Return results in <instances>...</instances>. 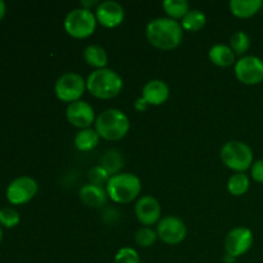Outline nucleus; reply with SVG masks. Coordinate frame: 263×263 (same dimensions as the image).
<instances>
[{"label": "nucleus", "mask_w": 263, "mask_h": 263, "mask_svg": "<svg viewBox=\"0 0 263 263\" xmlns=\"http://www.w3.org/2000/svg\"><path fill=\"white\" fill-rule=\"evenodd\" d=\"M134 107H135V109L138 110V112H144V110L148 109L149 104L146 103V100L144 99L143 97H140L135 100V103H134Z\"/></svg>", "instance_id": "obj_31"}, {"label": "nucleus", "mask_w": 263, "mask_h": 263, "mask_svg": "<svg viewBox=\"0 0 263 263\" xmlns=\"http://www.w3.org/2000/svg\"><path fill=\"white\" fill-rule=\"evenodd\" d=\"M162 7L168 18L175 21H181L190 10L189 3L186 0H164L162 3Z\"/></svg>", "instance_id": "obj_23"}, {"label": "nucleus", "mask_w": 263, "mask_h": 263, "mask_svg": "<svg viewBox=\"0 0 263 263\" xmlns=\"http://www.w3.org/2000/svg\"><path fill=\"white\" fill-rule=\"evenodd\" d=\"M235 76L244 85H258L263 81V59L256 55L241 57L235 63Z\"/></svg>", "instance_id": "obj_8"}, {"label": "nucleus", "mask_w": 263, "mask_h": 263, "mask_svg": "<svg viewBox=\"0 0 263 263\" xmlns=\"http://www.w3.org/2000/svg\"><path fill=\"white\" fill-rule=\"evenodd\" d=\"M100 136L95 128H84V130H80L74 136V146L80 152H90L97 148Z\"/></svg>", "instance_id": "obj_19"}, {"label": "nucleus", "mask_w": 263, "mask_h": 263, "mask_svg": "<svg viewBox=\"0 0 263 263\" xmlns=\"http://www.w3.org/2000/svg\"><path fill=\"white\" fill-rule=\"evenodd\" d=\"M252 177L254 181L263 184V158L254 162L252 166Z\"/></svg>", "instance_id": "obj_30"}, {"label": "nucleus", "mask_w": 263, "mask_h": 263, "mask_svg": "<svg viewBox=\"0 0 263 263\" xmlns=\"http://www.w3.org/2000/svg\"><path fill=\"white\" fill-rule=\"evenodd\" d=\"M85 90H86V81L81 74L76 72H67L62 74L57 80L55 86H54L57 98L61 102L68 103V104L81 100Z\"/></svg>", "instance_id": "obj_7"}, {"label": "nucleus", "mask_w": 263, "mask_h": 263, "mask_svg": "<svg viewBox=\"0 0 263 263\" xmlns=\"http://www.w3.org/2000/svg\"><path fill=\"white\" fill-rule=\"evenodd\" d=\"M157 235L164 244L176 246L186 238V225L176 216H166L157 223Z\"/></svg>", "instance_id": "obj_10"}, {"label": "nucleus", "mask_w": 263, "mask_h": 263, "mask_svg": "<svg viewBox=\"0 0 263 263\" xmlns=\"http://www.w3.org/2000/svg\"><path fill=\"white\" fill-rule=\"evenodd\" d=\"M39 190V185L32 177L21 176L13 180L7 187V199L10 204H26L33 199Z\"/></svg>", "instance_id": "obj_9"}, {"label": "nucleus", "mask_w": 263, "mask_h": 263, "mask_svg": "<svg viewBox=\"0 0 263 263\" xmlns=\"http://www.w3.org/2000/svg\"><path fill=\"white\" fill-rule=\"evenodd\" d=\"M95 17H97L98 23H100L103 27L116 28L125 20V10L120 3L107 0L98 5Z\"/></svg>", "instance_id": "obj_14"}, {"label": "nucleus", "mask_w": 263, "mask_h": 263, "mask_svg": "<svg viewBox=\"0 0 263 263\" xmlns=\"http://www.w3.org/2000/svg\"><path fill=\"white\" fill-rule=\"evenodd\" d=\"M107 190L102 186L92 184H85L80 189V199L85 205L90 208H102L107 204Z\"/></svg>", "instance_id": "obj_16"}, {"label": "nucleus", "mask_w": 263, "mask_h": 263, "mask_svg": "<svg viewBox=\"0 0 263 263\" xmlns=\"http://www.w3.org/2000/svg\"><path fill=\"white\" fill-rule=\"evenodd\" d=\"M210 61L215 66L218 67H230L235 63V53L230 46L225 44H216L210 49Z\"/></svg>", "instance_id": "obj_17"}, {"label": "nucleus", "mask_w": 263, "mask_h": 263, "mask_svg": "<svg viewBox=\"0 0 263 263\" xmlns=\"http://www.w3.org/2000/svg\"><path fill=\"white\" fill-rule=\"evenodd\" d=\"M141 97L149 105H162L168 100L170 87L162 80H151L144 85Z\"/></svg>", "instance_id": "obj_15"}, {"label": "nucleus", "mask_w": 263, "mask_h": 263, "mask_svg": "<svg viewBox=\"0 0 263 263\" xmlns=\"http://www.w3.org/2000/svg\"><path fill=\"white\" fill-rule=\"evenodd\" d=\"M221 161L235 172H244L253 166V151L248 144L239 140L228 141L221 148Z\"/></svg>", "instance_id": "obj_5"}, {"label": "nucleus", "mask_w": 263, "mask_h": 263, "mask_svg": "<svg viewBox=\"0 0 263 263\" xmlns=\"http://www.w3.org/2000/svg\"><path fill=\"white\" fill-rule=\"evenodd\" d=\"M86 89L98 99H112L122 91V77L110 68L95 69L87 77Z\"/></svg>", "instance_id": "obj_2"}, {"label": "nucleus", "mask_w": 263, "mask_h": 263, "mask_svg": "<svg viewBox=\"0 0 263 263\" xmlns=\"http://www.w3.org/2000/svg\"><path fill=\"white\" fill-rule=\"evenodd\" d=\"M158 239L157 231L148 226H143L135 234V241L141 248H151Z\"/></svg>", "instance_id": "obj_26"}, {"label": "nucleus", "mask_w": 263, "mask_h": 263, "mask_svg": "<svg viewBox=\"0 0 263 263\" xmlns=\"http://www.w3.org/2000/svg\"><path fill=\"white\" fill-rule=\"evenodd\" d=\"M145 35L151 45L159 50H174L181 44L184 28L179 21L168 17L154 18L146 25Z\"/></svg>", "instance_id": "obj_1"}, {"label": "nucleus", "mask_w": 263, "mask_h": 263, "mask_svg": "<svg viewBox=\"0 0 263 263\" xmlns=\"http://www.w3.org/2000/svg\"><path fill=\"white\" fill-rule=\"evenodd\" d=\"M181 27L185 31L190 32H198L202 30L207 23V17L204 13L199 9H190L184 18L181 20Z\"/></svg>", "instance_id": "obj_21"}, {"label": "nucleus", "mask_w": 263, "mask_h": 263, "mask_svg": "<svg viewBox=\"0 0 263 263\" xmlns=\"http://www.w3.org/2000/svg\"><path fill=\"white\" fill-rule=\"evenodd\" d=\"M135 215L141 225L151 228V226L156 225V223H158L161 221V204L152 195H144L136 203Z\"/></svg>", "instance_id": "obj_13"}, {"label": "nucleus", "mask_w": 263, "mask_h": 263, "mask_svg": "<svg viewBox=\"0 0 263 263\" xmlns=\"http://www.w3.org/2000/svg\"><path fill=\"white\" fill-rule=\"evenodd\" d=\"M97 23V17L91 10L76 8L64 18V30L73 39H86L94 33Z\"/></svg>", "instance_id": "obj_6"}, {"label": "nucleus", "mask_w": 263, "mask_h": 263, "mask_svg": "<svg viewBox=\"0 0 263 263\" xmlns=\"http://www.w3.org/2000/svg\"><path fill=\"white\" fill-rule=\"evenodd\" d=\"M253 233L248 228L238 226L229 231L225 238L226 254L234 257H240L246 254L253 246Z\"/></svg>", "instance_id": "obj_11"}, {"label": "nucleus", "mask_w": 263, "mask_h": 263, "mask_svg": "<svg viewBox=\"0 0 263 263\" xmlns=\"http://www.w3.org/2000/svg\"><path fill=\"white\" fill-rule=\"evenodd\" d=\"M5 12H7V5H5V3L3 2V0H0V22H2L3 18H4Z\"/></svg>", "instance_id": "obj_32"}, {"label": "nucleus", "mask_w": 263, "mask_h": 263, "mask_svg": "<svg viewBox=\"0 0 263 263\" xmlns=\"http://www.w3.org/2000/svg\"><path fill=\"white\" fill-rule=\"evenodd\" d=\"M105 190L109 199L115 203L127 204L140 195L141 181L136 175L130 172H120L110 177Z\"/></svg>", "instance_id": "obj_4"}, {"label": "nucleus", "mask_w": 263, "mask_h": 263, "mask_svg": "<svg viewBox=\"0 0 263 263\" xmlns=\"http://www.w3.org/2000/svg\"><path fill=\"white\" fill-rule=\"evenodd\" d=\"M249 46H251V39H249L248 33L244 31H236L233 33L230 39V48L235 53V55H243L248 51Z\"/></svg>", "instance_id": "obj_25"}, {"label": "nucleus", "mask_w": 263, "mask_h": 263, "mask_svg": "<svg viewBox=\"0 0 263 263\" xmlns=\"http://www.w3.org/2000/svg\"><path fill=\"white\" fill-rule=\"evenodd\" d=\"M94 125L100 138L108 141L121 140L130 131V120L125 112L117 108H109L100 113Z\"/></svg>", "instance_id": "obj_3"}, {"label": "nucleus", "mask_w": 263, "mask_h": 263, "mask_svg": "<svg viewBox=\"0 0 263 263\" xmlns=\"http://www.w3.org/2000/svg\"><path fill=\"white\" fill-rule=\"evenodd\" d=\"M100 166L104 167L110 176H115V175L120 174V170L123 167L122 154H121L120 152L115 151V149H112V151H108L107 153L103 156Z\"/></svg>", "instance_id": "obj_24"}, {"label": "nucleus", "mask_w": 263, "mask_h": 263, "mask_svg": "<svg viewBox=\"0 0 263 263\" xmlns=\"http://www.w3.org/2000/svg\"><path fill=\"white\" fill-rule=\"evenodd\" d=\"M66 117L72 126L80 128V130L91 127L92 123H95L97 121L94 108L84 100H77V102L68 104L66 109Z\"/></svg>", "instance_id": "obj_12"}, {"label": "nucleus", "mask_w": 263, "mask_h": 263, "mask_svg": "<svg viewBox=\"0 0 263 263\" xmlns=\"http://www.w3.org/2000/svg\"><path fill=\"white\" fill-rule=\"evenodd\" d=\"M21 217L17 210L5 207L0 210V225L7 229H13L20 223Z\"/></svg>", "instance_id": "obj_28"}, {"label": "nucleus", "mask_w": 263, "mask_h": 263, "mask_svg": "<svg viewBox=\"0 0 263 263\" xmlns=\"http://www.w3.org/2000/svg\"><path fill=\"white\" fill-rule=\"evenodd\" d=\"M84 61L95 69L107 68L108 54L105 49L100 45H89L84 50Z\"/></svg>", "instance_id": "obj_20"}, {"label": "nucleus", "mask_w": 263, "mask_h": 263, "mask_svg": "<svg viewBox=\"0 0 263 263\" xmlns=\"http://www.w3.org/2000/svg\"><path fill=\"white\" fill-rule=\"evenodd\" d=\"M251 186V180L246 172H235L228 181V190L234 197H241Z\"/></svg>", "instance_id": "obj_22"}, {"label": "nucleus", "mask_w": 263, "mask_h": 263, "mask_svg": "<svg viewBox=\"0 0 263 263\" xmlns=\"http://www.w3.org/2000/svg\"><path fill=\"white\" fill-rule=\"evenodd\" d=\"M2 240H3V229L2 226H0V244H2Z\"/></svg>", "instance_id": "obj_33"}, {"label": "nucleus", "mask_w": 263, "mask_h": 263, "mask_svg": "<svg viewBox=\"0 0 263 263\" xmlns=\"http://www.w3.org/2000/svg\"><path fill=\"white\" fill-rule=\"evenodd\" d=\"M230 10L238 18H251L261 9L262 0H231Z\"/></svg>", "instance_id": "obj_18"}, {"label": "nucleus", "mask_w": 263, "mask_h": 263, "mask_svg": "<svg viewBox=\"0 0 263 263\" xmlns=\"http://www.w3.org/2000/svg\"><path fill=\"white\" fill-rule=\"evenodd\" d=\"M110 177L112 176L108 174L107 170H105L104 167L100 166V164L94 166L92 168L89 170V172H87L89 184L97 185V186L103 187V185H105V186H107V184H108V181H109Z\"/></svg>", "instance_id": "obj_27"}, {"label": "nucleus", "mask_w": 263, "mask_h": 263, "mask_svg": "<svg viewBox=\"0 0 263 263\" xmlns=\"http://www.w3.org/2000/svg\"><path fill=\"white\" fill-rule=\"evenodd\" d=\"M113 263H140V256L131 247H123L116 253Z\"/></svg>", "instance_id": "obj_29"}]
</instances>
